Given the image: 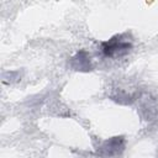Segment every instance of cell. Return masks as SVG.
Here are the masks:
<instances>
[{
    "label": "cell",
    "mask_w": 158,
    "mask_h": 158,
    "mask_svg": "<svg viewBox=\"0 0 158 158\" xmlns=\"http://www.w3.org/2000/svg\"><path fill=\"white\" fill-rule=\"evenodd\" d=\"M130 48H131V43L118 41L115 38H111L110 41L102 43V52L106 57H112L115 54L122 56V54L127 53L130 51Z\"/></svg>",
    "instance_id": "obj_1"
}]
</instances>
